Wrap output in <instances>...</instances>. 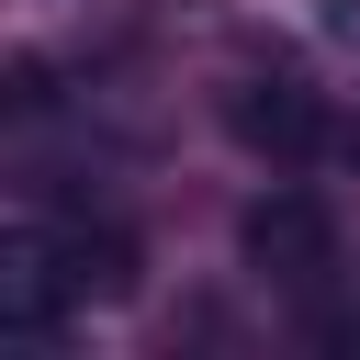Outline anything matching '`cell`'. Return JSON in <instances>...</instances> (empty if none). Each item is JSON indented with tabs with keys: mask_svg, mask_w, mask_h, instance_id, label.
<instances>
[{
	"mask_svg": "<svg viewBox=\"0 0 360 360\" xmlns=\"http://www.w3.org/2000/svg\"><path fill=\"white\" fill-rule=\"evenodd\" d=\"M11 112H56V68L45 56H11V90H0Z\"/></svg>",
	"mask_w": 360,
	"mask_h": 360,
	"instance_id": "5b68a950",
	"label": "cell"
},
{
	"mask_svg": "<svg viewBox=\"0 0 360 360\" xmlns=\"http://www.w3.org/2000/svg\"><path fill=\"white\" fill-rule=\"evenodd\" d=\"M236 259H248L259 281H326V270H338V214H326L315 191H259V202L236 214Z\"/></svg>",
	"mask_w": 360,
	"mask_h": 360,
	"instance_id": "6da1fadb",
	"label": "cell"
},
{
	"mask_svg": "<svg viewBox=\"0 0 360 360\" xmlns=\"http://www.w3.org/2000/svg\"><path fill=\"white\" fill-rule=\"evenodd\" d=\"M326 158H338V169H360V112H326Z\"/></svg>",
	"mask_w": 360,
	"mask_h": 360,
	"instance_id": "52a82bcc",
	"label": "cell"
},
{
	"mask_svg": "<svg viewBox=\"0 0 360 360\" xmlns=\"http://www.w3.org/2000/svg\"><path fill=\"white\" fill-rule=\"evenodd\" d=\"M315 22H326V45H349V56H360V0H315Z\"/></svg>",
	"mask_w": 360,
	"mask_h": 360,
	"instance_id": "8992f818",
	"label": "cell"
},
{
	"mask_svg": "<svg viewBox=\"0 0 360 360\" xmlns=\"http://www.w3.org/2000/svg\"><path fill=\"white\" fill-rule=\"evenodd\" d=\"M79 304H68V270H56V236L45 225H11L0 236V338H56Z\"/></svg>",
	"mask_w": 360,
	"mask_h": 360,
	"instance_id": "7a4b0ae2",
	"label": "cell"
},
{
	"mask_svg": "<svg viewBox=\"0 0 360 360\" xmlns=\"http://www.w3.org/2000/svg\"><path fill=\"white\" fill-rule=\"evenodd\" d=\"M45 236H56L68 304H124V292H135V236H124V225H45Z\"/></svg>",
	"mask_w": 360,
	"mask_h": 360,
	"instance_id": "277c9868",
	"label": "cell"
},
{
	"mask_svg": "<svg viewBox=\"0 0 360 360\" xmlns=\"http://www.w3.org/2000/svg\"><path fill=\"white\" fill-rule=\"evenodd\" d=\"M225 124H236L259 158H315V146H326V101H315L304 79H281V68H270V79H236V90H225Z\"/></svg>",
	"mask_w": 360,
	"mask_h": 360,
	"instance_id": "3957f363",
	"label": "cell"
}]
</instances>
